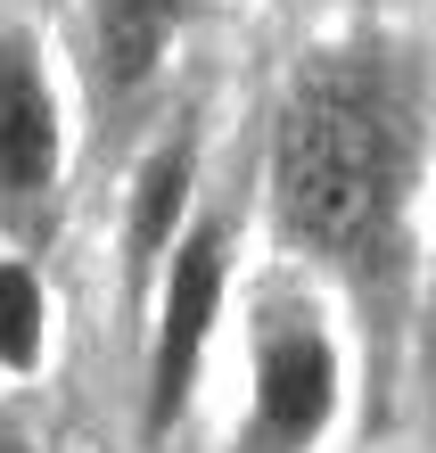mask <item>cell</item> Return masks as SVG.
Instances as JSON below:
<instances>
[{"mask_svg": "<svg viewBox=\"0 0 436 453\" xmlns=\"http://www.w3.org/2000/svg\"><path fill=\"white\" fill-rule=\"evenodd\" d=\"M272 215L280 239L338 273L395 248L412 198V124L371 50H313L272 108Z\"/></svg>", "mask_w": 436, "mask_h": 453, "instance_id": "cell-1", "label": "cell"}, {"mask_svg": "<svg viewBox=\"0 0 436 453\" xmlns=\"http://www.w3.org/2000/svg\"><path fill=\"white\" fill-rule=\"evenodd\" d=\"M231 256H239L231 215H189L149 273V338H141V429L149 437H165L198 395L206 346L231 297Z\"/></svg>", "mask_w": 436, "mask_h": 453, "instance_id": "cell-2", "label": "cell"}, {"mask_svg": "<svg viewBox=\"0 0 436 453\" xmlns=\"http://www.w3.org/2000/svg\"><path fill=\"white\" fill-rule=\"evenodd\" d=\"M346 404V346L305 297H264L248 338V420L231 453H321Z\"/></svg>", "mask_w": 436, "mask_h": 453, "instance_id": "cell-3", "label": "cell"}, {"mask_svg": "<svg viewBox=\"0 0 436 453\" xmlns=\"http://www.w3.org/2000/svg\"><path fill=\"white\" fill-rule=\"evenodd\" d=\"M66 173V108L34 34H0V215H42Z\"/></svg>", "mask_w": 436, "mask_h": 453, "instance_id": "cell-4", "label": "cell"}, {"mask_svg": "<svg viewBox=\"0 0 436 453\" xmlns=\"http://www.w3.org/2000/svg\"><path fill=\"white\" fill-rule=\"evenodd\" d=\"M189 25V0H91V58H99V83L132 99L141 83H157L173 34Z\"/></svg>", "mask_w": 436, "mask_h": 453, "instance_id": "cell-5", "label": "cell"}, {"mask_svg": "<svg viewBox=\"0 0 436 453\" xmlns=\"http://www.w3.org/2000/svg\"><path fill=\"white\" fill-rule=\"evenodd\" d=\"M189 198H198V141H189V132H173V141L141 165L132 206H124V264H132V280L157 273V256H165L173 231L189 223Z\"/></svg>", "mask_w": 436, "mask_h": 453, "instance_id": "cell-6", "label": "cell"}, {"mask_svg": "<svg viewBox=\"0 0 436 453\" xmlns=\"http://www.w3.org/2000/svg\"><path fill=\"white\" fill-rule=\"evenodd\" d=\"M50 346H58L50 280L25 256H0V380H34V371H50Z\"/></svg>", "mask_w": 436, "mask_h": 453, "instance_id": "cell-7", "label": "cell"}]
</instances>
